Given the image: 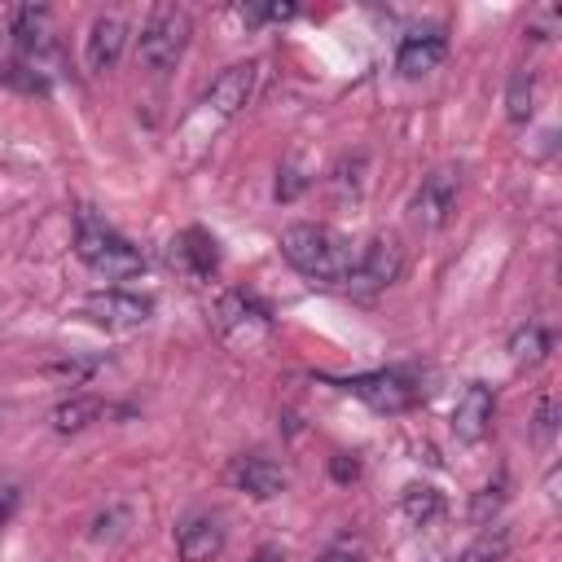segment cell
<instances>
[{"mask_svg":"<svg viewBox=\"0 0 562 562\" xmlns=\"http://www.w3.org/2000/svg\"><path fill=\"white\" fill-rule=\"evenodd\" d=\"M281 255L294 272L325 281V285H347L351 263H356L351 241L329 224H290L281 233Z\"/></svg>","mask_w":562,"mask_h":562,"instance_id":"cell-1","label":"cell"},{"mask_svg":"<svg viewBox=\"0 0 562 562\" xmlns=\"http://www.w3.org/2000/svg\"><path fill=\"white\" fill-rule=\"evenodd\" d=\"M189 35H193V18L189 9L180 4H154L145 26H140V40H136V61L154 75H167L184 48H189Z\"/></svg>","mask_w":562,"mask_h":562,"instance_id":"cell-2","label":"cell"},{"mask_svg":"<svg viewBox=\"0 0 562 562\" xmlns=\"http://www.w3.org/2000/svg\"><path fill=\"white\" fill-rule=\"evenodd\" d=\"M75 250H79V259H83L92 272H101V277H110V281L136 277V272L145 268V255H140L127 237H119L114 228H105V224L92 220V215H79Z\"/></svg>","mask_w":562,"mask_h":562,"instance_id":"cell-3","label":"cell"},{"mask_svg":"<svg viewBox=\"0 0 562 562\" xmlns=\"http://www.w3.org/2000/svg\"><path fill=\"white\" fill-rule=\"evenodd\" d=\"M404 272V246L395 233H378L351 263V277H347V290L351 294H378L386 285H395Z\"/></svg>","mask_w":562,"mask_h":562,"instance_id":"cell-4","label":"cell"},{"mask_svg":"<svg viewBox=\"0 0 562 562\" xmlns=\"http://www.w3.org/2000/svg\"><path fill=\"white\" fill-rule=\"evenodd\" d=\"M268 329H272V321H268V312H263L255 299L228 290V294L215 303V334H220L228 347L250 351V347H259V342L268 338Z\"/></svg>","mask_w":562,"mask_h":562,"instance_id":"cell-5","label":"cell"},{"mask_svg":"<svg viewBox=\"0 0 562 562\" xmlns=\"http://www.w3.org/2000/svg\"><path fill=\"white\" fill-rule=\"evenodd\" d=\"M457 193H461V171L457 167H435L430 176H422L413 202H408V215L417 228H439L448 224L452 206H457Z\"/></svg>","mask_w":562,"mask_h":562,"instance_id":"cell-6","label":"cell"},{"mask_svg":"<svg viewBox=\"0 0 562 562\" xmlns=\"http://www.w3.org/2000/svg\"><path fill=\"white\" fill-rule=\"evenodd\" d=\"M342 391H351L356 400H364L369 408L378 413H404L422 400V386H413L404 373L395 369H378V373H360V378H347Z\"/></svg>","mask_w":562,"mask_h":562,"instance_id":"cell-7","label":"cell"},{"mask_svg":"<svg viewBox=\"0 0 562 562\" xmlns=\"http://www.w3.org/2000/svg\"><path fill=\"white\" fill-rule=\"evenodd\" d=\"M149 312H154V299L132 294V290H97L83 299V316L105 329H136L149 321Z\"/></svg>","mask_w":562,"mask_h":562,"instance_id":"cell-8","label":"cell"},{"mask_svg":"<svg viewBox=\"0 0 562 562\" xmlns=\"http://www.w3.org/2000/svg\"><path fill=\"white\" fill-rule=\"evenodd\" d=\"M255 79H259V66L255 61H233L211 88H206V97H202V110L206 114H215L220 123L224 119H233V114H241L246 110V101L255 97Z\"/></svg>","mask_w":562,"mask_h":562,"instance_id":"cell-9","label":"cell"},{"mask_svg":"<svg viewBox=\"0 0 562 562\" xmlns=\"http://www.w3.org/2000/svg\"><path fill=\"white\" fill-rule=\"evenodd\" d=\"M492 413H496L492 391L483 382H465L457 404H452V435L461 443H479L487 435V426H492Z\"/></svg>","mask_w":562,"mask_h":562,"instance_id":"cell-10","label":"cell"},{"mask_svg":"<svg viewBox=\"0 0 562 562\" xmlns=\"http://www.w3.org/2000/svg\"><path fill=\"white\" fill-rule=\"evenodd\" d=\"M171 263L189 277V281H206L220 268V246L206 228H184L180 237H171Z\"/></svg>","mask_w":562,"mask_h":562,"instance_id":"cell-11","label":"cell"},{"mask_svg":"<svg viewBox=\"0 0 562 562\" xmlns=\"http://www.w3.org/2000/svg\"><path fill=\"white\" fill-rule=\"evenodd\" d=\"M228 483L233 487H241V492H250L255 501H272V496H281L285 492V470L277 465V461H268V457H233L228 461Z\"/></svg>","mask_w":562,"mask_h":562,"instance_id":"cell-12","label":"cell"},{"mask_svg":"<svg viewBox=\"0 0 562 562\" xmlns=\"http://www.w3.org/2000/svg\"><path fill=\"white\" fill-rule=\"evenodd\" d=\"M443 57H448L443 31H413V35H404V44H400V53H395V70H400L404 79H422V75L439 70Z\"/></svg>","mask_w":562,"mask_h":562,"instance_id":"cell-13","label":"cell"},{"mask_svg":"<svg viewBox=\"0 0 562 562\" xmlns=\"http://www.w3.org/2000/svg\"><path fill=\"white\" fill-rule=\"evenodd\" d=\"M123 44H127L123 18H119V13H101V18L88 26V40H83V61H88V70H97V75H101V70H114Z\"/></svg>","mask_w":562,"mask_h":562,"instance_id":"cell-14","label":"cell"},{"mask_svg":"<svg viewBox=\"0 0 562 562\" xmlns=\"http://www.w3.org/2000/svg\"><path fill=\"white\" fill-rule=\"evenodd\" d=\"M220 549H224V527H220V518L193 514L189 522H180V531H176V553H180V562H211V558H220Z\"/></svg>","mask_w":562,"mask_h":562,"instance_id":"cell-15","label":"cell"},{"mask_svg":"<svg viewBox=\"0 0 562 562\" xmlns=\"http://www.w3.org/2000/svg\"><path fill=\"white\" fill-rule=\"evenodd\" d=\"M101 400L97 395H70V400H61L57 408H53V430L57 435H75V430H83V426H92L97 417H101Z\"/></svg>","mask_w":562,"mask_h":562,"instance_id":"cell-16","label":"cell"},{"mask_svg":"<svg viewBox=\"0 0 562 562\" xmlns=\"http://www.w3.org/2000/svg\"><path fill=\"white\" fill-rule=\"evenodd\" d=\"M549 356V329L544 325H518L514 338H509V360L518 369H531Z\"/></svg>","mask_w":562,"mask_h":562,"instance_id":"cell-17","label":"cell"},{"mask_svg":"<svg viewBox=\"0 0 562 562\" xmlns=\"http://www.w3.org/2000/svg\"><path fill=\"white\" fill-rule=\"evenodd\" d=\"M44 40H48V9H35V4L18 9L13 13V44L22 53H40Z\"/></svg>","mask_w":562,"mask_h":562,"instance_id":"cell-18","label":"cell"},{"mask_svg":"<svg viewBox=\"0 0 562 562\" xmlns=\"http://www.w3.org/2000/svg\"><path fill=\"white\" fill-rule=\"evenodd\" d=\"M531 110H536V70L518 66V70L509 75V88H505V114H509L514 123H527Z\"/></svg>","mask_w":562,"mask_h":562,"instance_id":"cell-19","label":"cell"},{"mask_svg":"<svg viewBox=\"0 0 562 562\" xmlns=\"http://www.w3.org/2000/svg\"><path fill=\"white\" fill-rule=\"evenodd\" d=\"M364 154H347V158H338V167H334V176H329V193H334V202H356L360 198V189H364Z\"/></svg>","mask_w":562,"mask_h":562,"instance_id":"cell-20","label":"cell"},{"mask_svg":"<svg viewBox=\"0 0 562 562\" xmlns=\"http://www.w3.org/2000/svg\"><path fill=\"white\" fill-rule=\"evenodd\" d=\"M400 509H404V518H408V522L426 527V522H435V518L443 514V496H439L435 487H426V483H413V487H404Z\"/></svg>","mask_w":562,"mask_h":562,"instance_id":"cell-21","label":"cell"},{"mask_svg":"<svg viewBox=\"0 0 562 562\" xmlns=\"http://www.w3.org/2000/svg\"><path fill=\"white\" fill-rule=\"evenodd\" d=\"M505 553H509V531L505 527H487L465 544L461 562H505Z\"/></svg>","mask_w":562,"mask_h":562,"instance_id":"cell-22","label":"cell"},{"mask_svg":"<svg viewBox=\"0 0 562 562\" xmlns=\"http://www.w3.org/2000/svg\"><path fill=\"white\" fill-rule=\"evenodd\" d=\"M303 189H307V176H303L294 162H285V167L277 171V202H294Z\"/></svg>","mask_w":562,"mask_h":562,"instance_id":"cell-23","label":"cell"},{"mask_svg":"<svg viewBox=\"0 0 562 562\" xmlns=\"http://www.w3.org/2000/svg\"><path fill=\"white\" fill-rule=\"evenodd\" d=\"M501 505H505V474H496V483H487V487L474 496V518L483 522V518H487V514H496Z\"/></svg>","mask_w":562,"mask_h":562,"instance_id":"cell-24","label":"cell"},{"mask_svg":"<svg viewBox=\"0 0 562 562\" xmlns=\"http://www.w3.org/2000/svg\"><path fill=\"white\" fill-rule=\"evenodd\" d=\"M294 13H299L294 4H246L241 9V18H250V22H285Z\"/></svg>","mask_w":562,"mask_h":562,"instance_id":"cell-25","label":"cell"},{"mask_svg":"<svg viewBox=\"0 0 562 562\" xmlns=\"http://www.w3.org/2000/svg\"><path fill=\"white\" fill-rule=\"evenodd\" d=\"M553 18H558V9H553V4H544V9L536 13V22L527 26V31H531V40H549V31H553Z\"/></svg>","mask_w":562,"mask_h":562,"instance_id":"cell-26","label":"cell"},{"mask_svg":"<svg viewBox=\"0 0 562 562\" xmlns=\"http://www.w3.org/2000/svg\"><path fill=\"white\" fill-rule=\"evenodd\" d=\"M553 435V400H540L536 408V439H549Z\"/></svg>","mask_w":562,"mask_h":562,"instance_id":"cell-27","label":"cell"},{"mask_svg":"<svg viewBox=\"0 0 562 562\" xmlns=\"http://www.w3.org/2000/svg\"><path fill=\"white\" fill-rule=\"evenodd\" d=\"M329 470H334V479H338V483H351V479L360 474V465H356V461H351L347 452H338V457L329 461Z\"/></svg>","mask_w":562,"mask_h":562,"instance_id":"cell-28","label":"cell"},{"mask_svg":"<svg viewBox=\"0 0 562 562\" xmlns=\"http://www.w3.org/2000/svg\"><path fill=\"white\" fill-rule=\"evenodd\" d=\"M13 509H18V487H13V483H0V522H4Z\"/></svg>","mask_w":562,"mask_h":562,"instance_id":"cell-29","label":"cell"},{"mask_svg":"<svg viewBox=\"0 0 562 562\" xmlns=\"http://www.w3.org/2000/svg\"><path fill=\"white\" fill-rule=\"evenodd\" d=\"M316 562H356V549H347V544H334V549H325Z\"/></svg>","mask_w":562,"mask_h":562,"instance_id":"cell-30","label":"cell"},{"mask_svg":"<svg viewBox=\"0 0 562 562\" xmlns=\"http://www.w3.org/2000/svg\"><path fill=\"white\" fill-rule=\"evenodd\" d=\"M255 562H277V549H259V553H255Z\"/></svg>","mask_w":562,"mask_h":562,"instance_id":"cell-31","label":"cell"},{"mask_svg":"<svg viewBox=\"0 0 562 562\" xmlns=\"http://www.w3.org/2000/svg\"><path fill=\"white\" fill-rule=\"evenodd\" d=\"M0 83H9V61H0Z\"/></svg>","mask_w":562,"mask_h":562,"instance_id":"cell-32","label":"cell"},{"mask_svg":"<svg viewBox=\"0 0 562 562\" xmlns=\"http://www.w3.org/2000/svg\"><path fill=\"white\" fill-rule=\"evenodd\" d=\"M0 422H4V408H0Z\"/></svg>","mask_w":562,"mask_h":562,"instance_id":"cell-33","label":"cell"}]
</instances>
